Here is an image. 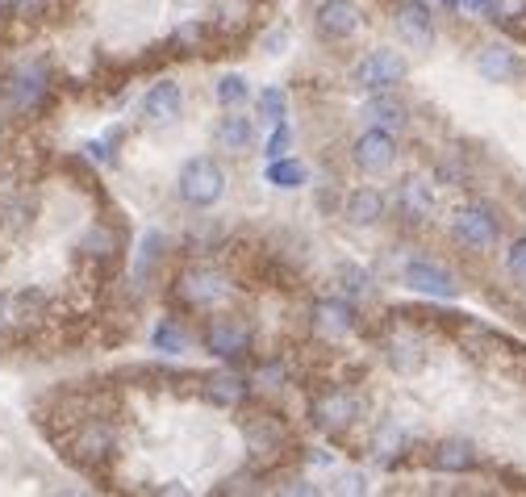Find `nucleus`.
Segmentation results:
<instances>
[{
  "label": "nucleus",
  "instance_id": "nucleus-1",
  "mask_svg": "<svg viewBox=\"0 0 526 497\" xmlns=\"http://www.w3.org/2000/svg\"><path fill=\"white\" fill-rule=\"evenodd\" d=\"M360 418H364L360 393H351V389H343V385H326V389L314 393V401H309V422H314L318 431L330 435V439L355 431V426H360Z\"/></svg>",
  "mask_w": 526,
  "mask_h": 497
},
{
  "label": "nucleus",
  "instance_id": "nucleus-2",
  "mask_svg": "<svg viewBox=\"0 0 526 497\" xmlns=\"http://www.w3.org/2000/svg\"><path fill=\"white\" fill-rule=\"evenodd\" d=\"M51 101V71L42 59H21L5 76V105L17 117H34Z\"/></svg>",
  "mask_w": 526,
  "mask_h": 497
},
{
  "label": "nucleus",
  "instance_id": "nucleus-3",
  "mask_svg": "<svg viewBox=\"0 0 526 497\" xmlns=\"http://www.w3.org/2000/svg\"><path fill=\"white\" fill-rule=\"evenodd\" d=\"M201 343L209 355H218L226 364L247 360L251 347H255V330L243 314H209L201 326Z\"/></svg>",
  "mask_w": 526,
  "mask_h": 497
},
{
  "label": "nucleus",
  "instance_id": "nucleus-4",
  "mask_svg": "<svg viewBox=\"0 0 526 497\" xmlns=\"http://www.w3.org/2000/svg\"><path fill=\"white\" fill-rule=\"evenodd\" d=\"M234 293V284L226 272H218L213 264H188L176 276V301L184 310H218V305Z\"/></svg>",
  "mask_w": 526,
  "mask_h": 497
},
{
  "label": "nucleus",
  "instance_id": "nucleus-5",
  "mask_svg": "<svg viewBox=\"0 0 526 497\" xmlns=\"http://www.w3.org/2000/svg\"><path fill=\"white\" fill-rule=\"evenodd\" d=\"M176 193L184 205H193V209H209V205H218L226 197V172H222V163L218 159H209V155H197V159H188L180 176H176Z\"/></svg>",
  "mask_w": 526,
  "mask_h": 497
},
{
  "label": "nucleus",
  "instance_id": "nucleus-6",
  "mask_svg": "<svg viewBox=\"0 0 526 497\" xmlns=\"http://www.w3.org/2000/svg\"><path fill=\"white\" fill-rule=\"evenodd\" d=\"M243 443H247V452L251 460L259 464H276L284 460V452H289V426H284L276 414L268 410H255L243 418Z\"/></svg>",
  "mask_w": 526,
  "mask_h": 497
},
{
  "label": "nucleus",
  "instance_id": "nucleus-7",
  "mask_svg": "<svg viewBox=\"0 0 526 497\" xmlns=\"http://www.w3.org/2000/svg\"><path fill=\"white\" fill-rule=\"evenodd\" d=\"M451 239H456L464 251H476V255L493 251L497 239H501L497 213L489 205H464V209H456V218H451Z\"/></svg>",
  "mask_w": 526,
  "mask_h": 497
},
{
  "label": "nucleus",
  "instance_id": "nucleus-8",
  "mask_svg": "<svg viewBox=\"0 0 526 497\" xmlns=\"http://www.w3.org/2000/svg\"><path fill=\"white\" fill-rule=\"evenodd\" d=\"M393 30H397L405 51H418V55H430L439 42L435 13H430V5H422V0H401L393 9Z\"/></svg>",
  "mask_w": 526,
  "mask_h": 497
},
{
  "label": "nucleus",
  "instance_id": "nucleus-9",
  "mask_svg": "<svg viewBox=\"0 0 526 497\" xmlns=\"http://www.w3.org/2000/svg\"><path fill=\"white\" fill-rule=\"evenodd\" d=\"M405 76H410V63L401 51H372L351 67V84L364 92H393Z\"/></svg>",
  "mask_w": 526,
  "mask_h": 497
},
{
  "label": "nucleus",
  "instance_id": "nucleus-10",
  "mask_svg": "<svg viewBox=\"0 0 526 497\" xmlns=\"http://www.w3.org/2000/svg\"><path fill=\"white\" fill-rule=\"evenodd\" d=\"M117 452V426L113 418H101V414H88L80 418L76 435H71V456L80 464H101Z\"/></svg>",
  "mask_w": 526,
  "mask_h": 497
},
{
  "label": "nucleus",
  "instance_id": "nucleus-11",
  "mask_svg": "<svg viewBox=\"0 0 526 497\" xmlns=\"http://www.w3.org/2000/svg\"><path fill=\"white\" fill-rule=\"evenodd\" d=\"M401 280L410 284L414 293H422V297H435V301H451L460 293V280H456V272H447L439 259H430V255H414L410 264L401 268Z\"/></svg>",
  "mask_w": 526,
  "mask_h": 497
},
{
  "label": "nucleus",
  "instance_id": "nucleus-12",
  "mask_svg": "<svg viewBox=\"0 0 526 497\" xmlns=\"http://www.w3.org/2000/svg\"><path fill=\"white\" fill-rule=\"evenodd\" d=\"M351 163H355V172H364V176H385V172H393V163H397V138H393L389 130L368 126L360 138L351 142Z\"/></svg>",
  "mask_w": 526,
  "mask_h": 497
},
{
  "label": "nucleus",
  "instance_id": "nucleus-13",
  "mask_svg": "<svg viewBox=\"0 0 526 497\" xmlns=\"http://www.w3.org/2000/svg\"><path fill=\"white\" fill-rule=\"evenodd\" d=\"M309 322H314V330H318L322 339L339 343V339H351L364 318H360V310H355L347 297H322L314 310H309Z\"/></svg>",
  "mask_w": 526,
  "mask_h": 497
},
{
  "label": "nucleus",
  "instance_id": "nucleus-14",
  "mask_svg": "<svg viewBox=\"0 0 526 497\" xmlns=\"http://www.w3.org/2000/svg\"><path fill=\"white\" fill-rule=\"evenodd\" d=\"M314 26L326 42H347L364 30V9L355 0H318Z\"/></svg>",
  "mask_w": 526,
  "mask_h": 497
},
{
  "label": "nucleus",
  "instance_id": "nucleus-15",
  "mask_svg": "<svg viewBox=\"0 0 526 497\" xmlns=\"http://www.w3.org/2000/svg\"><path fill=\"white\" fill-rule=\"evenodd\" d=\"M201 393L213 401V406H222V410H238L243 401L251 397V381L238 368H213L201 376Z\"/></svg>",
  "mask_w": 526,
  "mask_h": 497
},
{
  "label": "nucleus",
  "instance_id": "nucleus-16",
  "mask_svg": "<svg viewBox=\"0 0 526 497\" xmlns=\"http://www.w3.org/2000/svg\"><path fill=\"white\" fill-rule=\"evenodd\" d=\"M360 117L368 126L389 130V134L410 130V105H405L401 97H393V92H372V97L364 101V109H360Z\"/></svg>",
  "mask_w": 526,
  "mask_h": 497
},
{
  "label": "nucleus",
  "instance_id": "nucleus-17",
  "mask_svg": "<svg viewBox=\"0 0 526 497\" xmlns=\"http://www.w3.org/2000/svg\"><path fill=\"white\" fill-rule=\"evenodd\" d=\"M184 113V92L176 80H159L147 97H142V117H147L151 126H176Z\"/></svg>",
  "mask_w": 526,
  "mask_h": 497
},
{
  "label": "nucleus",
  "instance_id": "nucleus-18",
  "mask_svg": "<svg viewBox=\"0 0 526 497\" xmlns=\"http://www.w3.org/2000/svg\"><path fill=\"white\" fill-rule=\"evenodd\" d=\"M393 201H397V218H401V222H410V226L430 222V213H435V193H430V184L418 180V176L401 180V184H397V193H393Z\"/></svg>",
  "mask_w": 526,
  "mask_h": 497
},
{
  "label": "nucleus",
  "instance_id": "nucleus-19",
  "mask_svg": "<svg viewBox=\"0 0 526 497\" xmlns=\"http://www.w3.org/2000/svg\"><path fill=\"white\" fill-rule=\"evenodd\" d=\"M385 364L397 372V376H418L422 364H426V351H422V339L414 335V330H393V335L385 339Z\"/></svg>",
  "mask_w": 526,
  "mask_h": 497
},
{
  "label": "nucleus",
  "instance_id": "nucleus-20",
  "mask_svg": "<svg viewBox=\"0 0 526 497\" xmlns=\"http://www.w3.org/2000/svg\"><path fill=\"white\" fill-rule=\"evenodd\" d=\"M163 259H167V239L159 230H151V234H142V243H138V251H134V284H142V289H151V284L159 280V272H163Z\"/></svg>",
  "mask_w": 526,
  "mask_h": 497
},
{
  "label": "nucleus",
  "instance_id": "nucleus-21",
  "mask_svg": "<svg viewBox=\"0 0 526 497\" xmlns=\"http://www.w3.org/2000/svg\"><path fill=\"white\" fill-rule=\"evenodd\" d=\"M343 218L351 226H376L385 218V197H380V188H372V184L351 188L347 201H343Z\"/></svg>",
  "mask_w": 526,
  "mask_h": 497
},
{
  "label": "nucleus",
  "instance_id": "nucleus-22",
  "mask_svg": "<svg viewBox=\"0 0 526 497\" xmlns=\"http://www.w3.org/2000/svg\"><path fill=\"white\" fill-rule=\"evenodd\" d=\"M476 71L489 80V84H510L518 71H522V63H518V55L510 51V46H481V55H476Z\"/></svg>",
  "mask_w": 526,
  "mask_h": 497
},
{
  "label": "nucleus",
  "instance_id": "nucleus-23",
  "mask_svg": "<svg viewBox=\"0 0 526 497\" xmlns=\"http://www.w3.org/2000/svg\"><path fill=\"white\" fill-rule=\"evenodd\" d=\"M34 218V193L21 184H0V226L21 230Z\"/></svg>",
  "mask_w": 526,
  "mask_h": 497
},
{
  "label": "nucleus",
  "instance_id": "nucleus-24",
  "mask_svg": "<svg viewBox=\"0 0 526 497\" xmlns=\"http://www.w3.org/2000/svg\"><path fill=\"white\" fill-rule=\"evenodd\" d=\"M80 255L92 259V264H113L117 255H122V234H117L113 226H88L84 239H80Z\"/></svg>",
  "mask_w": 526,
  "mask_h": 497
},
{
  "label": "nucleus",
  "instance_id": "nucleus-25",
  "mask_svg": "<svg viewBox=\"0 0 526 497\" xmlns=\"http://www.w3.org/2000/svg\"><path fill=\"white\" fill-rule=\"evenodd\" d=\"M368 447H372V456H376L380 464H393V460L405 456V447H410V435H405V426H397L393 418H385V422H376V431H372Z\"/></svg>",
  "mask_w": 526,
  "mask_h": 497
},
{
  "label": "nucleus",
  "instance_id": "nucleus-26",
  "mask_svg": "<svg viewBox=\"0 0 526 497\" xmlns=\"http://www.w3.org/2000/svg\"><path fill=\"white\" fill-rule=\"evenodd\" d=\"M476 447L468 439H443L435 443V452H430V464H435L439 472H472L476 468Z\"/></svg>",
  "mask_w": 526,
  "mask_h": 497
},
{
  "label": "nucleus",
  "instance_id": "nucleus-27",
  "mask_svg": "<svg viewBox=\"0 0 526 497\" xmlns=\"http://www.w3.org/2000/svg\"><path fill=\"white\" fill-rule=\"evenodd\" d=\"M251 138H255L251 122H247V117H238V113H226L222 122H218V130H213L218 151H230V155H243V151L251 147Z\"/></svg>",
  "mask_w": 526,
  "mask_h": 497
},
{
  "label": "nucleus",
  "instance_id": "nucleus-28",
  "mask_svg": "<svg viewBox=\"0 0 526 497\" xmlns=\"http://www.w3.org/2000/svg\"><path fill=\"white\" fill-rule=\"evenodd\" d=\"M334 280H339V289L347 301H368L376 293L372 284V272L364 264H351V259H343V264H334Z\"/></svg>",
  "mask_w": 526,
  "mask_h": 497
},
{
  "label": "nucleus",
  "instance_id": "nucleus-29",
  "mask_svg": "<svg viewBox=\"0 0 526 497\" xmlns=\"http://www.w3.org/2000/svg\"><path fill=\"white\" fill-rule=\"evenodd\" d=\"M46 318V293L42 289H17L9 293V322L13 326H34Z\"/></svg>",
  "mask_w": 526,
  "mask_h": 497
},
{
  "label": "nucleus",
  "instance_id": "nucleus-30",
  "mask_svg": "<svg viewBox=\"0 0 526 497\" xmlns=\"http://www.w3.org/2000/svg\"><path fill=\"white\" fill-rule=\"evenodd\" d=\"M263 180H268L272 188H284V193H289V188H301L309 180V172H305V163L284 155V159H268V172H263Z\"/></svg>",
  "mask_w": 526,
  "mask_h": 497
},
{
  "label": "nucleus",
  "instance_id": "nucleus-31",
  "mask_svg": "<svg viewBox=\"0 0 526 497\" xmlns=\"http://www.w3.org/2000/svg\"><path fill=\"white\" fill-rule=\"evenodd\" d=\"M151 343H155V351H163V355H180V351H188V330L180 326V318H159Z\"/></svg>",
  "mask_w": 526,
  "mask_h": 497
},
{
  "label": "nucleus",
  "instance_id": "nucleus-32",
  "mask_svg": "<svg viewBox=\"0 0 526 497\" xmlns=\"http://www.w3.org/2000/svg\"><path fill=\"white\" fill-rule=\"evenodd\" d=\"M255 105H259V117H268V122H284V117H289V97H284L280 88H263Z\"/></svg>",
  "mask_w": 526,
  "mask_h": 497
},
{
  "label": "nucleus",
  "instance_id": "nucleus-33",
  "mask_svg": "<svg viewBox=\"0 0 526 497\" xmlns=\"http://www.w3.org/2000/svg\"><path fill=\"white\" fill-rule=\"evenodd\" d=\"M247 97H251V88H247V80L238 76V71H230V76H222V80H218V101H222L226 109H238Z\"/></svg>",
  "mask_w": 526,
  "mask_h": 497
},
{
  "label": "nucleus",
  "instance_id": "nucleus-34",
  "mask_svg": "<svg viewBox=\"0 0 526 497\" xmlns=\"http://www.w3.org/2000/svg\"><path fill=\"white\" fill-rule=\"evenodd\" d=\"M205 26H201V21H180V26H176V34H172V46H176V51L180 55H193L197 51V46L205 42Z\"/></svg>",
  "mask_w": 526,
  "mask_h": 497
},
{
  "label": "nucleus",
  "instance_id": "nucleus-35",
  "mask_svg": "<svg viewBox=\"0 0 526 497\" xmlns=\"http://www.w3.org/2000/svg\"><path fill=\"white\" fill-rule=\"evenodd\" d=\"M435 180H439V184H464V180H468V168H464L456 155H443V159L435 163Z\"/></svg>",
  "mask_w": 526,
  "mask_h": 497
},
{
  "label": "nucleus",
  "instance_id": "nucleus-36",
  "mask_svg": "<svg viewBox=\"0 0 526 497\" xmlns=\"http://www.w3.org/2000/svg\"><path fill=\"white\" fill-rule=\"evenodd\" d=\"M289 147H293V130L284 126V122H276L272 138L263 142V155H268V159H284V155H289Z\"/></svg>",
  "mask_w": 526,
  "mask_h": 497
},
{
  "label": "nucleus",
  "instance_id": "nucleus-37",
  "mask_svg": "<svg viewBox=\"0 0 526 497\" xmlns=\"http://www.w3.org/2000/svg\"><path fill=\"white\" fill-rule=\"evenodd\" d=\"M506 272L526 289V239H514L510 251H506Z\"/></svg>",
  "mask_w": 526,
  "mask_h": 497
},
{
  "label": "nucleus",
  "instance_id": "nucleus-38",
  "mask_svg": "<svg viewBox=\"0 0 526 497\" xmlns=\"http://www.w3.org/2000/svg\"><path fill=\"white\" fill-rule=\"evenodd\" d=\"M334 493H368V477L364 472H339V477H334V485H330Z\"/></svg>",
  "mask_w": 526,
  "mask_h": 497
},
{
  "label": "nucleus",
  "instance_id": "nucleus-39",
  "mask_svg": "<svg viewBox=\"0 0 526 497\" xmlns=\"http://www.w3.org/2000/svg\"><path fill=\"white\" fill-rule=\"evenodd\" d=\"M0 5H9L17 17H42L51 9V0H0Z\"/></svg>",
  "mask_w": 526,
  "mask_h": 497
},
{
  "label": "nucleus",
  "instance_id": "nucleus-40",
  "mask_svg": "<svg viewBox=\"0 0 526 497\" xmlns=\"http://www.w3.org/2000/svg\"><path fill=\"white\" fill-rule=\"evenodd\" d=\"M447 9H456V13H468V17H476V13H493V0H443Z\"/></svg>",
  "mask_w": 526,
  "mask_h": 497
},
{
  "label": "nucleus",
  "instance_id": "nucleus-41",
  "mask_svg": "<svg viewBox=\"0 0 526 497\" xmlns=\"http://www.w3.org/2000/svg\"><path fill=\"white\" fill-rule=\"evenodd\" d=\"M522 13H526V0H493V17H501V21H514Z\"/></svg>",
  "mask_w": 526,
  "mask_h": 497
},
{
  "label": "nucleus",
  "instance_id": "nucleus-42",
  "mask_svg": "<svg viewBox=\"0 0 526 497\" xmlns=\"http://www.w3.org/2000/svg\"><path fill=\"white\" fill-rule=\"evenodd\" d=\"M284 42H289V34H284V30H272L268 38H263V46H268V55H280V51H284Z\"/></svg>",
  "mask_w": 526,
  "mask_h": 497
},
{
  "label": "nucleus",
  "instance_id": "nucleus-43",
  "mask_svg": "<svg viewBox=\"0 0 526 497\" xmlns=\"http://www.w3.org/2000/svg\"><path fill=\"white\" fill-rule=\"evenodd\" d=\"M13 322H9V293H0V335H5Z\"/></svg>",
  "mask_w": 526,
  "mask_h": 497
},
{
  "label": "nucleus",
  "instance_id": "nucleus-44",
  "mask_svg": "<svg viewBox=\"0 0 526 497\" xmlns=\"http://www.w3.org/2000/svg\"><path fill=\"white\" fill-rule=\"evenodd\" d=\"M0 138H5V117H0Z\"/></svg>",
  "mask_w": 526,
  "mask_h": 497
}]
</instances>
